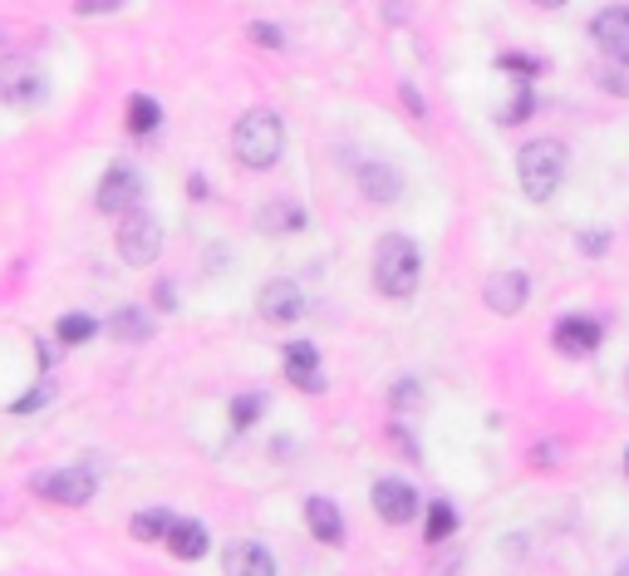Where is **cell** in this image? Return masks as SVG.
<instances>
[{"label":"cell","mask_w":629,"mask_h":576,"mask_svg":"<svg viewBox=\"0 0 629 576\" xmlns=\"http://www.w3.org/2000/svg\"><path fill=\"white\" fill-rule=\"evenodd\" d=\"M138 198H143V173H138L133 163H114L94 192V208L104 212V218H123V212L138 208Z\"/></svg>","instance_id":"7"},{"label":"cell","mask_w":629,"mask_h":576,"mask_svg":"<svg viewBox=\"0 0 629 576\" xmlns=\"http://www.w3.org/2000/svg\"><path fill=\"white\" fill-rule=\"evenodd\" d=\"M531 114H536V94H531V84H517V99L501 109V124H526Z\"/></svg>","instance_id":"26"},{"label":"cell","mask_w":629,"mask_h":576,"mask_svg":"<svg viewBox=\"0 0 629 576\" xmlns=\"http://www.w3.org/2000/svg\"><path fill=\"white\" fill-rule=\"evenodd\" d=\"M389 399H393V409H418V404H423L418 379H399V385L389 389Z\"/></svg>","instance_id":"28"},{"label":"cell","mask_w":629,"mask_h":576,"mask_svg":"<svg viewBox=\"0 0 629 576\" xmlns=\"http://www.w3.org/2000/svg\"><path fill=\"white\" fill-rule=\"evenodd\" d=\"M458 532V507L452 503H432L428 507V522H423V537H428V546H438V542H448V537Z\"/></svg>","instance_id":"21"},{"label":"cell","mask_w":629,"mask_h":576,"mask_svg":"<svg viewBox=\"0 0 629 576\" xmlns=\"http://www.w3.org/2000/svg\"><path fill=\"white\" fill-rule=\"evenodd\" d=\"M45 99V74L29 55H5L0 60V104L10 109H25V104H39Z\"/></svg>","instance_id":"6"},{"label":"cell","mask_w":629,"mask_h":576,"mask_svg":"<svg viewBox=\"0 0 629 576\" xmlns=\"http://www.w3.org/2000/svg\"><path fill=\"white\" fill-rule=\"evenodd\" d=\"M487 310H497V316H521L531 301V277L526 271H497V277H487Z\"/></svg>","instance_id":"11"},{"label":"cell","mask_w":629,"mask_h":576,"mask_svg":"<svg viewBox=\"0 0 629 576\" xmlns=\"http://www.w3.org/2000/svg\"><path fill=\"white\" fill-rule=\"evenodd\" d=\"M246 35H251V40L261 45V50H281V45H285L281 25H265V21H251V25H246Z\"/></svg>","instance_id":"27"},{"label":"cell","mask_w":629,"mask_h":576,"mask_svg":"<svg viewBox=\"0 0 629 576\" xmlns=\"http://www.w3.org/2000/svg\"><path fill=\"white\" fill-rule=\"evenodd\" d=\"M173 517L177 513H167V507H143V513L133 517V527H128V532H133L138 542H163L167 527H173Z\"/></svg>","instance_id":"20"},{"label":"cell","mask_w":629,"mask_h":576,"mask_svg":"<svg viewBox=\"0 0 629 576\" xmlns=\"http://www.w3.org/2000/svg\"><path fill=\"white\" fill-rule=\"evenodd\" d=\"M497 70L511 74L517 84H531V80H541L546 60H536V55H521V50H507V55H497Z\"/></svg>","instance_id":"24"},{"label":"cell","mask_w":629,"mask_h":576,"mask_svg":"<svg viewBox=\"0 0 629 576\" xmlns=\"http://www.w3.org/2000/svg\"><path fill=\"white\" fill-rule=\"evenodd\" d=\"M157 124H163V109H157V99H147V94H133V99H128V133H138V139H143V133H153Z\"/></svg>","instance_id":"23"},{"label":"cell","mask_w":629,"mask_h":576,"mask_svg":"<svg viewBox=\"0 0 629 576\" xmlns=\"http://www.w3.org/2000/svg\"><path fill=\"white\" fill-rule=\"evenodd\" d=\"M600 90H609V94H629V74H625V70H605V74H600Z\"/></svg>","instance_id":"32"},{"label":"cell","mask_w":629,"mask_h":576,"mask_svg":"<svg viewBox=\"0 0 629 576\" xmlns=\"http://www.w3.org/2000/svg\"><path fill=\"white\" fill-rule=\"evenodd\" d=\"M232 153L251 173L275 168V163H281V153H285V124L275 119L271 109L241 114V119H236V129H232Z\"/></svg>","instance_id":"1"},{"label":"cell","mask_w":629,"mask_h":576,"mask_svg":"<svg viewBox=\"0 0 629 576\" xmlns=\"http://www.w3.org/2000/svg\"><path fill=\"white\" fill-rule=\"evenodd\" d=\"M256 310H261V320H271V326H290V320L305 316V296L295 281H265L261 296H256Z\"/></svg>","instance_id":"10"},{"label":"cell","mask_w":629,"mask_h":576,"mask_svg":"<svg viewBox=\"0 0 629 576\" xmlns=\"http://www.w3.org/2000/svg\"><path fill=\"white\" fill-rule=\"evenodd\" d=\"M261 409H265V395H261V389H251V395H236L232 424H236V428H251L256 419H261Z\"/></svg>","instance_id":"25"},{"label":"cell","mask_w":629,"mask_h":576,"mask_svg":"<svg viewBox=\"0 0 629 576\" xmlns=\"http://www.w3.org/2000/svg\"><path fill=\"white\" fill-rule=\"evenodd\" d=\"M153 301H157V306H163V310H173V306H177V291H173V286H167V281H163V286L153 291Z\"/></svg>","instance_id":"34"},{"label":"cell","mask_w":629,"mask_h":576,"mask_svg":"<svg viewBox=\"0 0 629 576\" xmlns=\"http://www.w3.org/2000/svg\"><path fill=\"white\" fill-rule=\"evenodd\" d=\"M369 497H373V513H379L383 522H393V527H403V522L418 517V493H413V483H403V478H379Z\"/></svg>","instance_id":"9"},{"label":"cell","mask_w":629,"mask_h":576,"mask_svg":"<svg viewBox=\"0 0 629 576\" xmlns=\"http://www.w3.org/2000/svg\"><path fill=\"white\" fill-rule=\"evenodd\" d=\"M615 576H629V562H625V566H619V572H615Z\"/></svg>","instance_id":"36"},{"label":"cell","mask_w":629,"mask_h":576,"mask_svg":"<svg viewBox=\"0 0 629 576\" xmlns=\"http://www.w3.org/2000/svg\"><path fill=\"white\" fill-rule=\"evenodd\" d=\"M29 487H35V497H45V503L84 507L98 483H94V473H84V468H39V473L29 478Z\"/></svg>","instance_id":"5"},{"label":"cell","mask_w":629,"mask_h":576,"mask_svg":"<svg viewBox=\"0 0 629 576\" xmlns=\"http://www.w3.org/2000/svg\"><path fill=\"white\" fill-rule=\"evenodd\" d=\"M354 183H359V192L369 202H393L403 192V178L393 163H379V158H364L359 168H354Z\"/></svg>","instance_id":"14"},{"label":"cell","mask_w":629,"mask_h":576,"mask_svg":"<svg viewBox=\"0 0 629 576\" xmlns=\"http://www.w3.org/2000/svg\"><path fill=\"white\" fill-rule=\"evenodd\" d=\"M118 257L128 261V267H153L157 251H163V222L153 218V212L133 208L118 218Z\"/></svg>","instance_id":"4"},{"label":"cell","mask_w":629,"mask_h":576,"mask_svg":"<svg viewBox=\"0 0 629 576\" xmlns=\"http://www.w3.org/2000/svg\"><path fill=\"white\" fill-rule=\"evenodd\" d=\"M167 552L177 556V562H202L206 556V527L192 522V517H173V527H167Z\"/></svg>","instance_id":"16"},{"label":"cell","mask_w":629,"mask_h":576,"mask_svg":"<svg viewBox=\"0 0 629 576\" xmlns=\"http://www.w3.org/2000/svg\"><path fill=\"white\" fill-rule=\"evenodd\" d=\"M305 522H310L314 542H324V546L344 542V517H340V507H334L330 497H310V503H305Z\"/></svg>","instance_id":"18"},{"label":"cell","mask_w":629,"mask_h":576,"mask_svg":"<svg viewBox=\"0 0 629 576\" xmlns=\"http://www.w3.org/2000/svg\"><path fill=\"white\" fill-rule=\"evenodd\" d=\"M226 576H275V556L261 542H232L222 556Z\"/></svg>","instance_id":"15"},{"label":"cell","mask_w":629,"mask_h":576,"mask_svg":"<svg viewBox=\"0 0 629 576\" xmlns=\"http://www.w3.org/2000/svg\"><path fill=\"white\" fill-rule=\"evenodd\" d=\"M285 379H290L295 389H305V395H320V389H324L320 350H314L310 340H295V345H285Z\"/></svg>","instance_id":"13"},{"label":"cell","mask_w":629,"mask_h":576,"mask_svg":"<svg viewBox=\"0 0 629 576\" xmlns=\"http://www.w3.org/2000/svg\"><path fill=\"white\" fill-rule=\"evenodd\" d=\"M566 143L560 139H531L526 149L517 153V178H521V192H526L531 202H550L560 192V183H566Z\"/></svg>","instance_id":"2"},{"label":"cell","mask_w":629,"mask_h":576,"mask_svg":"<svg viewBox=\"0 0 629 576\" xmlns=\"http://www.w3.org/2000/svg\"><path fill=\"white\" fill-rule=\"evenodd\" d=\"M625 389H629V369H625Z\"/></svg>","instance_id":"38"},{"label":"cell","mask_w":629,"mask_h":576,"mask_svg":"<svg viewBox=\"0 0 629 576\" xmlns=\"http://www.w3.org/2000/svg\"><path fill=\"white\" fill-rule=\"evenodd\" d=\"M585 257H605L609 251V232H580V242H575Z\"/></svg>","instance_id":"30"},{"label":"cell","mask_w":629,"mask_h":576,"mask_svg":"<svg viewBox=\"0 0 629 576\" xmlns=\"http://www.w3.org/2000/svg\"><path fill=\"white\" fill-rule=\"evenodd\" d=\"M590 40L609 64H629V5H605L590 21Z\"/></svg>","instance_id":"8"},{"label":"cell","mask_w":629,"mask_h":576,"mask_svg":"<svg viewBox=\"0 0 629 576\" xmlns=\"http://www.w3.org/2000/svg\"><path fill=\"white\" fill-rule=\"evenodd\" d=\"M550 340H556L560 355L585 360V355H595V345H600V320H590V316H566L556 330H550Z\"/></svg>","instance_id":"12"},{"label":"cell","mask_w":629,"mask_h":576,"mask_svg":"<svg viewBox=\"0 0 629 576\" xmlns=\"http://www.w3.org/2000/svg\"><path fill=\"white\" fill-rule=\"evenodd\" d=\"M531 5H541V11H560V5H570V0H531Z\"/></svg>","instance_id":"35"},{"label":"cell","mask_w":629,"mask_h":576,"mask_svg":"<svg viewBox=\"0 0 629 576\" xmlns=\"http://www.w3.org/2000/svg\"><path fill=\"white\" fill-rule=\"evenodd\" d=\"M123 0H74V11L79 15H114Z\"/></svg>","instance_id":"31"},{"label":"cell","mask_w":629,"mask_h":576,"mask_svg":"<svg viewBox=\"0 0 629 576\" xmlns=\"http://www.w3.org/2000/svg\"><path fill=\"white\" fill-rule=\"evenodd\" d=\"M49 399H55V385H49V379H45V385H35L25 399H15V404H10V409H15V414H29V409H45Z\"/></svg>","instance_id":"29"},{"label":"cell","mask_w":629,"mask_h":576,"mask_svg":"<svg viewBox=\"0 0 629 576\" xmlns=\"http://www.w3.org/2000/svg\"><path fill=\"white\" fill-rule=\"evenodd\" d=\"M108 336L114 340H147L153 336V316L147 310H138V306H123V310H114V320H108Z\"/></svg>","instance_id":"19"},{"label":"cell","mask_w":629,"mask_h":576,"mask_svg":"<svg viewBox=\"0 0 629 576\" xmlns=\"http://www.w3.org/2000/svg\"><path fill=\"white\" fill-rule=\"evenodd\" d=\"M418 277H423L418 247L408 237H399V232L379 237V247H373V291L389 301H403L418 291Z\"/></svg>","instance_id":"3"},{"label":"cell","mask_w":629,"mask_h":576,"mask_svg":"<svg viewBox=\"0 0 629 576\" xmlns=\"http://www.w3.org/2000/svg\"><path fill=\"white\" fill-rule=\"evenodd\" d=\"M256 227H261L265 237H290V232L305 227V208L290 202V198H275V202H265V208L256 212Z\"/></svg>","instance_id":"17"},{"label":"cell","mask_w":629,"mask_h":576,"mask_svg":"<svg viewBox=\"0 0 629 576\" xmlns=\"http://www.w3.org/2000/svg\"><path fill=\"white\" fill-rule=\"evenodd\" d=\"M55 336H59V345H84V340L98 336V320L84 316V310H69V316H59Z\"/></svg>","instance_id":"22"},{"label":"cell","mask_w":629,"mask_h":576,"mask_svg":"<svg viewBox=\"0 0 629 576\" xmlns=\"http://www.w3.org/2000/svg\"><path fill=\"white\" fill-rule=\"evenodd\" d=\"M403 104H408L413 119H423V99H418V90H413V84H403Z\"/></svg>","instance_id":"33"},{"label":"cell","mask_w":629,"mask_h":576,"mask_svg":"<svg viewBox=\"0 0 629 576\" xmlns=\"http://www.w3.org/2000/svg\"><path fill=\"white\" fill-rule=\"evenodd\" d=\"M625 473H629V448H625Z\"/></svg>","instance_id":"37"}]
</instances>
